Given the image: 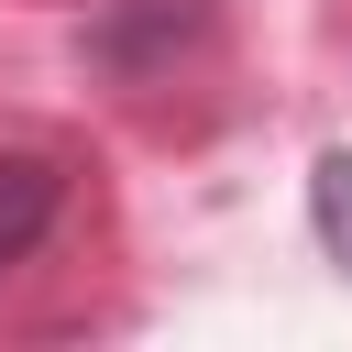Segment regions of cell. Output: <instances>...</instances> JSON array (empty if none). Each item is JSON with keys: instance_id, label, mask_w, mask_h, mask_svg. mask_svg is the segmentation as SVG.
Here are the masks:
<instances>
[{"instance_id": "1", "label": "cell", "mask_w": 352, "mask_h": 352, "mask_svg": "<svg viewBox=\"0 0 352 352\" xmlns=\"http://www.w3.org/2000/svg\"><path fill=\"white\" fill-rule=\"evenodd\" d=\"M55 209H66V176L44 154H0V275L55 231Z\"/></svg>"}, {"instance_id": "2", "label": "cell", "mask_w": 352, "mask_h": 352, "mask_svg": "<svg viewBox=\"0 0 352 352\" xmlns=\"http://www.w3.org/2000/svg\"><path fill=\"white\" fill-rule=\"evenodd\" d=\"M308 220H319L330 264L352 275V154H319V176H308Z\"/></svg>"}]
</instances>
